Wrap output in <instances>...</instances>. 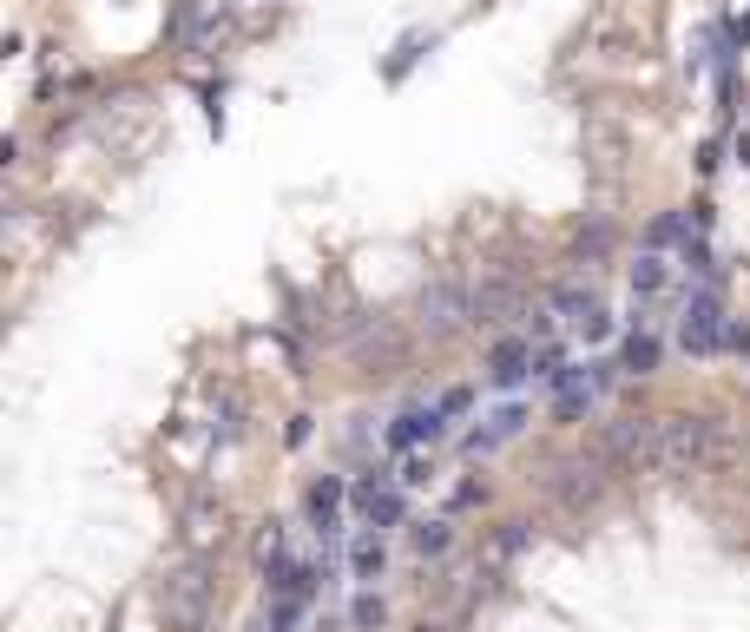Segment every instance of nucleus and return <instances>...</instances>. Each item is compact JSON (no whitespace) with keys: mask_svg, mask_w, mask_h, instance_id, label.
<instances>
[{"mask_svg":"<svg viewBox=\"0 0 750 632\" xmlns=\"http://www.w3.org/2000/svg\"><path fill=\"white\" fill-rule=\"evenodd\" d=\"M448 521H422V527H415V534H408V547H415V553H422V560H435V553H448Z\"/></svg>","mask_w":750,"mask_h":632,"instance_id":"ddd939ff","label":"nucleus"},{"mask_svg":"<svg viewBox=\"0 0 750 632\" xmlns=\"http://www.w3.org/2000/svg\"><path fill=\"white\" fill-rule=\"evenodd\" d=\"M533 343H520V336H507V343H494V356H487V376L500 382V389H514V382H527L533 376Z\"/></svg>","mask_w":750,"mask_h":632,"instance_id":"423d86ee","label":"nucleus"},{"mask_svg":"<svg viewBox=\"0 0 750 632\" xmlns=\"http://www.w3.org/2000/svg\"><path fill=\"white\" fill-rule=\"evenodd\" d=\"M678 231H685V224H678V218H658V224H652V231H645V237H652V251H658V244H672Z\"/></svg>","mask_w":750,"mask_h":632,"instance_id":"dca6fc26","label":"nucleus"},{"mask_svg":"<svg viewBox=\"0 0 750 632\" xmlns=\"http://www.w3.org/2000/svg\"><path fill=\"white\" fill-rule=\"evenodd\" d=\"M422 632H448V626H422Z\"/></svg>","mask_w":750,"mask_h":632,"instance_id":"a211bd4d","label":"nucleus"},{"mask_svg":"<svg viewBox=\"0 0 750 632\" xmlns=\"http://www.w3.org/2000/svg\"><path fill=\"white\" fill-rule=\"evenodd\" d=\"M428 474H435V468H428V455H408L395 481H402V488H428Z\"/></svg>","mask_w":750,"mask_h":632,"instance_id":"2eb2a0df","label":"nucleus"},{"mask_svg":"<svg viewBox=\"0 0 750 632\" xmlns=\"http://www.w3.org/2000/svg\"><path fill=\"white\" fill-rule=\"evenodd\" d=\"M402 494H408L402 481L369 474V481H356V488H349V501H356V514H362V527H369V534H389V527H402V514H408Z\"/></svg>","mask_w":750,"mask_h":632,"instance_id":"f03ea898","label":"nucleus"},{"mask_svg":"<svg viewBox=\"0 0 750 632\" xmlns=\"http://www.w3.org/2000/svg\"><path fill=\"white\" fill-rule=\"evenodd\" d=\"M625 369H632V376H652L658 369V336H625Z\"/></svg>","mask_w":750,"mask_h":632,"instance_id":"f8f14e48","label":"nucleus"},{"mask_svg":"<svg viewBox=\"0 0 750 632\" xmlns=\"http://www.w3.org/2000/svg\"><path fill=\"white\" fill-rule=\"evenodd\" d=\"M639 455L652 461V468H665V474L691 468V461L704 455V422L698 415H658V422H645Z\"/></svg>","mask_w":750,"mask_h":632,"instance_id":"f257e3e1","label":"nucleus"},{"mask_svg":"<svg viewBox=\"0 0 750 632\" xmlns=\"http://www.w3.org/2000/svg\"><path fill=\"white\" fill-rule=\"evenodd\" d=\"M435 435H441V409H408V415H395L389 448H415V442H435Z\"/></svg>","mask_w":750,"mask_h":632,"instance_id":"9d476101","label":"nucleus"},{"mask_svg":"<svg viewBox=\"0 0 750 632\" xmlns=\"http://www.w3.org/2000/svg\"><path fill=\"white\" fill-rule=\"evenodd\" d=\"M724 310H718V290H698V297L685 303V323H678V343L691 349V356H718V343H724Z\"/></svg>","mask_w":750,"mask_h":632,"instance_id":"7ed1b4c3","label":"nucleus"},{"mask_svg":"<svg viewBox=\"0 0 750 632\" xmlns=\"http://www.w3.org/2000/svg\"><path fill=\"white\" fill-rule=\"evenodd\" d=\"M520 428H527V409H520V402H507V409L487 415V428H474V435H468V455H494L500 442H514Z\"/></svg>","mask_w":750,"mask_h":632,"instance_id":"0eeeda50","label":"nucleus"},{"mask_svg":"<svg viewBox=\"0 0 750 632\" xmlns=\"http://www.w3.org/2000/svg\"><path fill=\"white\" fill-rule=\"evenodd\" d=\"M665 290H672V264H665L658 251H645L639 264H632V303L645 310V303H658Z\"/></svg>","mask_w":750,"mask_h":632,"instance_id":"1a4fd4ad","label":"nucleus"},{"mask_svg":"<svg viewBox=\"0 0 750 632\" xmlns=\"http://www.w3.org/2000/svg\"><path fill=\"white\" fill-rule=\"evenodd\" d=\"M468 402H474V389H448V395H441V415H461Z\"/></svg>","mask_w":750,"mask_h":632,"instance_id":"f3484780","label":"nucleus"},{"mask_svg":"<svg viewBox=\"0 0 750 632\" xmlns=\"http://www.w3.org/2000/svg\"><path fill=\"white\" fill-rule=\"evenodd\" d=\"M382 613H389V606H382V593H362V600H356V613H349V619H356V626L369 632V626H382Z\"/></svg>","mask_w":750,"mask_h":632,"instance_id":"4468645a","label":"nucleus"},{"mask_svg":"<svg viewBox=\"0 0 750 632\" xmlns=\"http://www.w3.org/2000/svg\"><path fill=\"white\" fill-rule=\"evenodd\" d=\"M468 316H474V297H461V290H454V284H435V290H428V297H422V323H428V330H435V336L461 330Z\"/></svg>","mask_w":750,"mask_h":632,"instance_id":"39448f33","label":"nucleus"},{"mask_svg":"<svg viewBox=\"0 0 750 632\" xmlns=\"http://www.w3.org/2000/svg\"><path fill=\"white\" fill-rule=\"evenodd\" d=\"M553 310H560L566 323L586 336V343H606V336H612V316H606V303H599L593 290H586V297H579V290H560V297H553Z\"/></svg>","mask_w":750,"mask_h":632,"instance_id":"20e7f679","label":"nucleus"},{"mask_svg":"<svg viewBox=\"0 0 750 632\" xmlns=\"http://www.w3.org/2000/svg\"><path fill=\"white\" fill-rule=\"evenodd\" d=\"M303 507H310V527H316V534L336 540V514H343V481H336V474H323V481L310 488V501H303Z\"/></svg>","mask_w":750,"mask_h":632,"instance_id":"6e6552de","label":"nucleus"},{"mask_svg":"<svg viewBox=\"0 0 750 632\" xmlns=\"http://www.w3.org/2000/svg\"><path fill=\"white\" fill-rule=\"evenodd\" d=\"M382 567H389V547H382V534H362L356 547H349V573H356V580H382Z\"/></svg>","mask_w":750,"mask_h":632,"instance_id":"9b49d317","label":"nucleus"}]
</instances>
